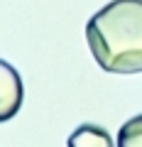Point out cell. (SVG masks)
Here are the masks:
<instances>
[{"instance_id":"2","label":"cell","mask_w":142,"mask_h":147,"mask_svg":"<svg viewBox=\"0 0 142 147\" xmlns=\"http://www.w3.org/2000/svg\"><path fill=\"white\" fill-rule=\"evenodd\" d=\"M22 96H25V88H22V79L17 69L7 64L5 59H0V123L17 115L22 105Z\"/></svg>"},{"instance_id":"3","label":"cell","mask_w":142,"mask_h":147,"mask_svg":"<svg viewBox=\"0 0 142 147\" xmlns=\"http://www.w3.org/2000/svg\"><path fill=\"white\" fill-rule=\"evenodd\" d=\"M69 147H118L113 142L110 132L100 125H93V123H86V125H79L71 135H69Z\"/></svg>"},{"instance_id":"4","label":"cell","mask_w":142,"mask_h":147,"mask_svg":"<svg viewBox=\"0 0 142 147\" xmlns=\"http://www.w3.org/2000/svg\"><path fill=\"white\" fill-rule=\"evenodd\" d=\"M118 147H142V113L122 123L118 130Z\"/></svg>"},{"instance_id":"1","label":"cell","mask_w":142,"mask_h":147,"mask_svg":"<svg viewBox=\"0 0 142 147\" xmlns=\"http://www.w3.org/2000/svg\"><path fill=\"white\" fill-rule=\"evenodd\" d=\"M86 42L103 71H142V0H113L86 22Z\"/></svg>"}]
</instances>
